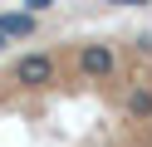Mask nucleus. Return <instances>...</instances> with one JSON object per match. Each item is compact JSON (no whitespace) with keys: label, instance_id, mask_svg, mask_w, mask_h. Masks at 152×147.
I'll return each mask as SVG.
<instances>
[{"label":"nucleus","instance_id":"1","mask_svg":"<svg viewBox=\"0 0 152 147\" xmlns=\"http://www.w3.org/2000/svg\"><path fill=\"white\" fill-rule=\"evenodd\" d=\"M79 69H83L88 78H108L113 69H118V54H113V44H83Z\"/></svg>","mask_w":152,"mask_h":147},{"label":"nucleus","instance_id":"3","mask_svg":"<svg viewBox=\"0 0 152 147\" xmlns=\"http://www.w3.org/2000/svg\"><path fill=\"white\" fill-rule=\"evenodd\" d=\"M123 118H132V123H147L152 118V83H132L123 93Z\"/></svg>","mask_w":152,"mask_h":147},{"label":"nucleus","instance_id":"2","mask_svg":"<svg viewBox=\"0 0 152 147\" xmlns=\"http://www.w3.org/2000/svg\"><path fill=\"white\" fill-rule=\"evenodd\" d=\"M49 78H54V59L49 54H25L20 59V64H15V83H49Z\"/></svg>","mask_w":152,"mask_h":147},{"label":"nucleus","instance_id":"5","mask_svg":"<svg viewBox=\"0 0 152 147\" xmlns=\"http://www.w3.org/2000/svg\"><path fill=\"white\" fill-rule=\"evenodd\" d=\"M0 49H5V34H0Z\"/></svg>","mask_w":152,"mask_h":147},{"label":"nucleus","instance_id":"4","mask_svg":"<svg viewBox=\"0 0 152 147\" xmlns=\"http://www.w3.org/2000/svg\"><path fill=\"white\" fill-rule=\"evenodd\" d=\"M0 34H5V39L34 34V15H25V10H5V15H0Z\"/></svg>","mask_w":152,"mask_h":147}]
</instances>
